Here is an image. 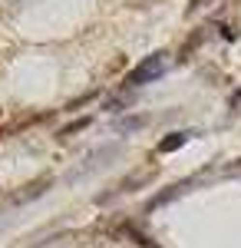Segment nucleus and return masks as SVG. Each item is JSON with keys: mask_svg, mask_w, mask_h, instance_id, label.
Instances as JSON below:
<instances>
[{"mask_svg": "<svg viewBox=\"0 0 241 248\" xmlns=\"http://www.w3.org/2000/svg\"><path fill=\"white\" fill-rule=\"evenodd\" d=\"M162 73H166V57H162V53H152V57H146L129 77H126V86H146L152 79H159Z\"/></svg>", "mask_w": 241, "mask_h": 248, "instance_id": "obj_1", "label": "nucleus"}, {"mask_svg": "<svg viewBox=\"0 0 241 248\" xmlns=\"http://www.w3.org/2000/svg\"><path fill=\"white\" fill-rule=\"evenodd\" d=\"M182 142H185V133H172V139H166L159 149H162V153H168V149H179Z\"/></svg>", "mask_w": 241, "mask_h": 248, "instance_id": "obj_2", "label": "nucleus"}]
</instances>
